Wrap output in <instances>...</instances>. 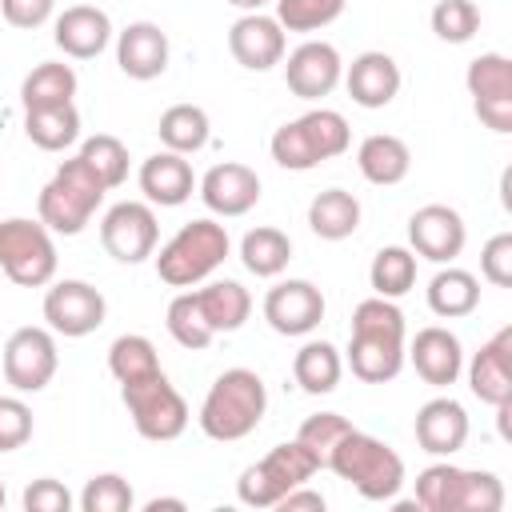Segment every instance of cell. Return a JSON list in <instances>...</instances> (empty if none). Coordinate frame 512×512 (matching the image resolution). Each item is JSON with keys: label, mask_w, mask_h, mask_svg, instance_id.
<instances>
[{"label": "cell", "mask_w": 512, "mask_h": 512, "mask_svg": "<svg viewBox=\"0 0 512 512\" xmlns=\"http://www.w3.org/2000/svg\"><path fill=\"white\" fill-rule=\"evenodd\" d=\"M404 312L396 300L368 296L352 308V336H348V368L364 384H388L404 368Z\"/></svg>", "instance_id": "obj_1"}, {"label": "cell", "mask_w": 512, "mask_h": 512, "mask_svg": "<svg viewBox=\"0 0 512 512\" xmlns=\"http://www.w3.org/2000/svg\"><path fill=\"white\" fill-rule=\"evenodd\" d=\"M268 412V388L252 368H228L212 380L204 404H200V432L208 440L232 444L260 428Z\"/></svg>", "instance_id": "obj_2"}, {"label": "cell", "mask_w": 512, "mask_h": 512, "mask_svg": "<svg viewBox=\"0 0 512 512\" xmlns=\"http://www.w3.org/2000/svg\"><path fill=\"white\" fill-rule=\"evenodd\" d=\"M104 184H100V176L84 164V156L76 152L72 160H64L56 172H52V180L40 188V196H36V216H40V224L48 228V232H56V236H80L84 228H88V220L96 216V208L104 204Z\"/></svg>", "instance_id": "obj_3"}, {"label": "cell", "mask_w": 512, "mask_h": 512, "mask_svg": "<svg viewBox=\"0 0 512 512\" xmlns=\"http://www.w3.org/2000/svg\"><path fill=\"white\" fill-rule=\"evenodd\" d=\"M352 144V128L336 108H312L288 124H280L268 140L272 160L288 172H308L324 160L344 156Z\"/></svg>", "instance_id": "obj_4"}, {"label": "cell", "mask_w": 512, "mask_h": 512, "mask_svg": "<svg viewBox=\"0 0 512 512\" xmlns=\"http://www.w3.org/2000/svg\"><path fill=\"white\" fill-rule=\"evenodd\" d=\"M328 472L348 480L364 500H396L404 488V460L384 440L352 428L340 436V444L328 456Z\"/></svg>", "instance_id": "obj_5"}, {"label": "cell", "mask_w": 512, "mask_h": 512, "mask_svg": "<svg viewBox=\"0 0 512 512\" xmlns=\"http://www.w3.org/2000/svg\"><path fill=\"white\" fill-rule=\"evenodd\" d=\"M228 228L216 220H188L156 256V276L168 288H192L200 280H208L224 260H228Z\"/></svg>", "instance_id": "obj_6"}, {"label": "cell", "mask_w": 512, "mask_h": 512, "mask_svg": "<svg viewBox=\"0 0 512 512\" xmlns=\"http://www.w3.org/2000/svg\"><path fill=\"white\" fill-rule=\"evenodd\" d=\"M316 472H320V468H316V460L304 452V444H300V440H288V444H276L264 460H256V464H248V468L240 472L236 496H240V504H248V508H276L292 488L308 484Z\"/></svg>", "instance_id": "obj_7"}, {"label": "cell", "mask_w": 512, "mask_h": 512, "mask_svg": "<svg viewBox=\"0 0 512 512\" xmlns=\"http://www.w3.org/2000/svg\"><path fill=\"white\" fill-rule=\"evenodd\" d=\"M120 400L132 416V428L144 436V440H176L184 428H188V404L184 396L172 388V380L160 372L152 376H140V380H128L120 384Z\"/></svg>", "instance_id": "obj_8"}, {"label": "cell", "mask_w": 512, "mask_h": 512, "mask_svg": "<svg viewBox=\"0 0 512 512\" xmlns=\"http://www.w3.org/2000/svg\"><path fill=\"white\" fill-rule=\"evenodd\" d=\"M0 272L20 288H44L56 276V244L52 232L36 220L8 216L0 220Z\"/></svg>", "instance_id": "obj_9"}, {"label": "cell", "mask_w": 512, "mask_h": 512, "mask_svg": "<svg viewBox=\"0 0 512 512\" xmlns=\"http://www.w3.org/2000/svg\"><path fill=\"white\" fill-rule=\"evenodd\" d=\"M472 108L484 128L508 136L512 132V60L500 52H480L464 72Z\"/></svg>", "instance_id": "obj_10"}, {"label": "cell", "mask_w": 512, "mask_h": 512, "mask_svg": "<svg viewBox=\"0 0 512 512\" xmlns=\"http://www.w3.org/2000/svg\"><path fill=\"white\" fill-rule=\"evenodd\" d=\"M156 236H160V224L152 204L144 200H120L100 220V244L120 264H144L156 252Z\"/></svg>", "instance_id": "obj_11"}, {"label": "cell", "mask_w": 512, "mask_h": 512, "mask_svg": "<svg viewBox=\"0 0 512 512\" xmlns=\"http://www.w3.org/2000/svg\"><path fill=\"white\" fill-rule=\"evenodd\" d=\"M60 368L52 328H16L4 344V380L16 392H44Z\"/></svg>", "instance_id": "obj_12"}, {"label": "cell", "mask_w": 512, "mask_h": 512, "mask_svg": "<svg viewBox=\"0 0 512 512\" xmlns=\"http://www.w3.org/2000/svg\"><path fill=\"white\" fill-rule=\"evenodd\" d=\"M104 316H108V300L88 280H56L44 292V320L56 336L80 340V336L96 332L104 324Z\"/></svg>", "instance_id": "obj_13"}, {"label": "cell", "mask_w": 512, "mask_h": 512, "mask_svg": "<svg viewBox=\"0 0 512 512\" xmlns=\"http://www.w3.org/2000/svg\"><path fill=\"white\" fill-rule=\"evenodd\" d=\"M464 240H468L464 216L448 204H424L408 216V244L416 256L432 264H452L464 252Z\"/></svg>", "instance_id": "obj_14"}, {"label": "cell", "mask_w": 512, "mask_h": 512, "mask_svg": "<svg viewBox=\"0 0 512 512\" xmlns=\"http://www.w3.org/2000/svg\"><path fill=\"white\" fill-rule=\"evenodd\" d=\"M264 320L280 336H308L324 320V292L312 280H280L264 292Z\"/></svg>", "instance_id": "obj_15"}, {"label": "cell", "mask_w": 512, "mask_h": 512, "mask_svg": "<svg viewBox=\"0 0 512 512\" xmlns=\"http://www.w3.org/2000/svg\"><path fill=\"white\" fill-rule=\"evenodd\" d=\"M340 80H344V60H340L336 44H328V40H304L300 48L288 52L284 84H288L292 96H300V100H320V96H328Z\"/></svg>", "instance_id": "obj_16"}, {"label": "cell", "mask_w": 512, "mask_h": 512, "mask_svg": "<svg viewBox=\"0 0 512 512\" xmlns=\"http://www.w3.org/2000/svg\"><path fill=\"white\" fill-rule=\"evenodd\" d=\"M200 200L212 216H244L260 204V176L240 164V160H224V164H212L204 176H200Z\"/></svg>", "instance_id": "obj_17"}, {"label": "cell", "mask_w": 512, "mask_h": 512, "mask_svg": "<svg viewBox=\"0 0 512 512\" xmlns=\"http://www.w3.org/2000/svg\"><path fill=\"white\" fill-rule=\"evenodd\" d=\"M284 28L276 16H264V12H244L232 28H228V52L240 68L248 72H268L284 60Z\"/></svg>", "instance_id": "obj_18"}, {"label": "cell", "mask_w": 512, "mask_h": 512, "mask_svg": "<svg viewBox=\"0 0 512 512\" xmlns=\"http://www.w3.org/2000/svg\"><path fill=\"white\" fill-rule=\"evenodd\" d=\"M404 360H412L416 376L432 388H448L456 384V376L464 372V348H460V336L440 328V324H428L412 336V344L404 348Z\"/></svg>", "instance_id": "obj_19"}, {"label": "cell", "mask_w": 512, "mask_h": 512, "mask_svg": "<svg viewBox=\"0 0 512 512\" xmlns=\"http://www.w3.org/2000/svg\"><path fill=\"white\" fill-rule=\"evenodd\" d=\"M412 432L428 456H452L468 444V412L452 396H432L428 404L416 408Z\"/></svg>", "instance_id": "obj_20"}, {"label": "cell", "mask_w": 512, "mask_h": 512, "mask_svg": "<svg viewBox=\"0 0 512 512\" xmlns=\"http://www.w3.org/2000/svg\"><path fill=\"white\" fill-rule=\"evenodd\" d=\"M52 40H56V48H60L64 56H72V60H92V56H100V52L108 48V40H112V20H108V12L96 8V4H72V8H64V12L56 16Z\"/></svg>", "instance_id": "obj_21"}, {"label": "cell", "mask_w": 512, "mask_h": 512, "mask_svg": "<svg viewBox=\"0 0 512 512\" xmlns=\"http://www.w3.org/2000/svg\"><path fill=\"white\" fill-rule=\"evenodd\" d=\"M468 388L484 404H508L512 400V328L504 324L492 340L480 344V352L468 364Z\"/></svg>", "instance_id": "obj_22"}, {"label": "cell", "mask_w": 512, "mask_h": 512, "mask_svg": "<svg viewBox=\"0 0 512 512\" xmlns=\"http://www.w3.org/2000/svg\"><path fill=\"white\" fill-rule=\"evenodd\" d=\"M116 64L128 80H156L168 68V36L152 20H132L116 36Z\"/></svg>", "instance_id": "obj_23"}, {"label": "cell", "mask_w": 512, "mask_h": 512, "mask_svg": "<svg viewBox=\"0 0 512 512\" xmlns=\"http://www.w3.org/2000/svg\"><path fill=\"white\" fill-rule=\"evenodd\" d=\"M348 96L360 108H388L400 92V64L388 52H360L344 72Z\"/></svg>", "instance_id": "obj_24"}, {"label": "cell", "mask_w": 512, "mask_h": 512, "mask_svg": "<svg viewBox=\"0 0 512 512\" xmlns=\"http://www.w3.org/2000/svg\"><path fill=\"white\" fill-rule=\"evenodd\" d=\"M140 192L148 204H160V208H180L192 188H196V176H192V164L180 156V152H156L140 164Z\"/></svg>", "instance_id": "obj_25"}, {"label": "cell", "mask_w": 512, "mask_h": 512, "mask_svg": "<svg viewBox=\"0 0 512 512\" xmlns=\"http://www.w3.org/2000/svg\"><path fill=\"white\" fill-rule=\"evenodd\" d=\"M356 168H360V176H364L368 184L392 188V184H400V180L408 176L412 152H408V144H404L400 136H392V132H372V136H364L360 148H356Z\"/></svg>", "instance_id": "obj_26"}, {"label": "cell", "mask_w": 512, "mask_h": 512, "mask_svg": "<svg viewBox=\"0 0 512 512\" xmlns=\"http://www.w3.org/2000/svg\"><path fill=\"white\" fill-rule=\"evenodd\" d=\"M24 136L40 152H64L80 140V112L76 104H52V108H24Z\"/></svg>", "instance_id": "obj_27"}, {"label": "cell", "mask_w": 512, "mask_h": 512, "mask_svg": "<svg viewBox=\"0 0 512 512\" xmlns=\"http://www.w3.org/2000/svg\"><path fill=\"white\" fill-rule=\"evenodd\" d=\"M308 228L320 240H348L360 228V200L344 188H324L308 204Z\"/></svg>", "instance_id": "obj_28"}, {"label": "cell", "mask_w": 512, "mask_h": 512, "mask_svg": "<svg viewBox=\"0 0 512 512\" xmlns=\"http://www.w3.org/2000/svg\"><path fill=\"white\" fill-rule=\"evenodd\" d=\"M480 304V280L464 268H440L432 280H428V308L440 316V320H460V316H472Z\"/></svg>", "instance_id": "obj_29"}, {"label": "cell", "mask_w": 512, "mask_h": 512, "mask_svg": "<svg viewBox=\"0 0 512 512\" xmlns=\"http://www.w3.org/2000/svg\"><path fill=\"white\" fill-rule=\"evenodd\" d=\"M196 300H200V312L216 336L244 328V320L252 316V296L236 280H212L208 288H196Z\"/></svg>", "instance_id": "obj_30"}, {"label": "cell", "mask_w": 512, "mask_h": 512, "mask_svg": "<svg viewBox=\"0 0 512 512\" xmlns=\"http://www.w3.org/2000/svg\"><path fill=\"white\" fill-rule=\"evenodd\" d=\"M156 136H160V144H164L168 152L188 156V152H200V148L208 144L212 120H208V112H204L200 104H172V108L160 112Z\"/></svg>", "instance_id": "obj_31"}, {"label": "cell", "mask_w": 512, "mask_h": 512, "mask_svg": "<svg viewBox=\"0 0 512 512\" xmlns=\"http://www.w3.org/2000/svg\"><path fill=\"white\" fill-rule=\"evenodd\" d=\"M76 88H80V80H76L72 64H64V60H44V64H36V68L24 76V84H20V104H24V108L72 104Z\"/></svg>", "instance_id": "obj_32"}, {"label": "cell", "mask_w": 512, "mask_h": 512, "mask_svg": "<svg viewBox=\"0 0 512 512\" xmlns=\"http://www.w3.org/2000/svg\"><path fill=\"white\" fill-rule=\"evenodd\" d=\"M240 260H244V268H248L252 276L272 280V276H280V272L288 268V260H292V240H288V232H280V228H272V224H260V228L244 232V240H240Z\"/></svg>", "instance_id": "obj_33"}, {"label": "cell", "mask_w": 512, "mask_h": 512, "mask_svg": "<svg viewBox=\"0 0 512 512\" xmlns=\"http://www.w3.org/2000/svg\"><path fill=\"white\" fill-rule=\"evenodd\" d=\"M292 376L308 396H324V392H336L344 376V360L328 340H308L292 360Z\"/></svg>", "instance_id": "obj_34"}, {"label": "cell", "mask_w": 512, "mask_h": 512, "mask_svg": "<svg viewBox=\"0 0 512 512\" xmlns=\"http://www.w3.org/2000/svg\"><path fill=\"white\" fill-rule=\"evenodd\" d=\"M368 284L376 296L384 300H400L416 288V252L412 248H400V244H388L372 256V268H368Z\"/></svg>", "instance_id": "obj_35"}, {"label": "cell", "mask_w": 512, "mask_h": 512, "mask_svg": "<svg viewBox=\"0 0 512 512\" xmlns=\"http://www.w3.org/2000/svg\"><path fill=\"white\" fill-rule=\"evenodd\" d=\"M500 508H504V484L496 472L456 468L452 492H448V512H500Z\"/></svg>", "instance_id": "obj_36"}, {"label": "cell", "mask_w": 512, "mask_h": 512, "mask_svg": "<svg viewBox=\"0 0 512 512\" xmlns=\"http://www.w3.org/2000/svg\"><path fill=\"white\" fill-rule=\"evenodd\" d=\"M164 324H168V336H172L180 348H188V352H204V348L216 340V332L208 328V320H204L200 300H196L192 288H184V292L172 296V304H168V312H164Z\"/></svg>", "instance_id": "obj_37"}, {"label": "cell", "mask_w": 512, "mask_h": 512, "mask_svg": "<svg viewBox=\"0 0 512 512\" xmlns=\"http://www.w3.org/2000/svg\"><path fill=\"white\" fill-rule=\"evenodd\" d=\"M108 372H112L120 384L160 372L156 344H152L148 336H140V332H124V336H116L112 348H108Z\"/></svg>", "instance_id": "obj_38"}, {"label": "cell", "mask_w": 512, "mask_h": 512, "mask_svg": "<svg viewBox=\"0 0 512 512\" xmlns=\"http://www.w3.org/2000/svg\"><path fill=\"white\" fill-rule=\"evenodd\" d=\"M80 156H84V164L100 176V184H104L108 192L128 180V148H124L120 136L96 132V136H88V140L80 144Z\"/></svg>", "instance_id": "obj_39"}, {"label": "cell", "mask_w": 512, "mask_h": 512, "mask_svg": "<svg viewBox=\"0 0 512 512\" xmlns=\"http://www.w3.org/2000/svg\"><path fill=\"white\" fill-rule=\"evenodd\" d=\"M348 0H276V20L284 32H320L340 20Z\"/></svg>", "instance_id": "obj_40"}, {"label": "cell", "mask_w": 512, "mask_h": 512, "mask_svg": "<svg viewBox=\"0 0 512 512\" xmlns=\"http://www.w3.org/2000/svg\"><path fill=\"white\" fill-rule=\"evenodd\" d=\"M344 432H352V424H348L340 412H316V416H308V420L300 424L296 440H300L304 452L316 460V468H328V456H332V448L340 444Z\"/></svg>", "instance_id": "obj_41"}, {"label": "cell", "mask_w": 512, "mask_h": 512, "mask_svg": "<svg viewBox=\"0 0 512 512\" xmlns=\"http://www.w3.org/2000/svg\"><path fill=\"white\" fill-rule=\"evenodd\" d=\"M432 32L444 44H468L480 32V8L472 0H436V8H432Z\"/></svg>", "instance_id": "obj_42"}, {"label": "cell", "mask_w": 512, "mask_h": 512, "mask_svg": "<svg viewBox=\"0 0 512 512\" xmlns=\"http://www.w3.org/2000/svg\"><path fill=\"white\" fill-rule=\"evenodd\" d=\"M76 504H80V512H128L136 504V496H132V484L120 472H100L84 484Z\"/></svg>", "instance_id": "obj_43"}, {"label": "cell", "mask_w": 512, "mask_h": 512, "mask_svg": "<svg viewBox=\"0 0 512 512\" xmlns=\"http://www.w3.org/2000/svg\"><path fill=\"white\" fill-rule=\"evenodd\" d=\"M32 440V408L20 396H0V452H16Z\"/></svg>", "instance_id": "obj_44"}, {"label": "cell", "mask_w": 512, "mask_h": 512, "mask_svg": "<svg viewBox=\"0 0 512 512\" xmlns=\"http://www.w3.org/2000/svg\"><path fill=\"white\" fill-rule=\"evenodd\" d=\"M480 272L496 288H512V232H496L480 248Z\"/></svg>", "instance_id": "obj_45"}, {"label": "cell", "mask_w": 512, "mask_h": 512, "mask_svg": "<svg viewBox=\"0 0 512 512\" xmlns=\"http://www.w3.org/2000/svg\"><path fill=\"white\" fill-rule=\"evenodd\" d=\"M24 512H72V492L60 480L40 476L24 488Z\"/></svg>", "instance_id": "obj_46"}, {"label": "cell", "mask_w": 512, "mask_h": 512, "mask_svg": "<svg viewBox=\"0 0 512 512\" xmlns=\"http://www.w3.org/2000/svg\"><path fill=\"white\" fill-rule=\"evenodd\" d=\"M52 8H56V0H0V16L12 28H24V32L48 24L52 20Z\"/></svg>", "instance_id": "obj_47"}, {"label": "cell", "mask_w": 512, "mask_h": 512, "mask_svg": "<svg viewBox=\"0 0 512 512\" xmlns=\"http://www.w3.org/2000/svg\"><path fill=\"white\" fill-rule=\"evenodd\" d=\"M276 508H280V512H304V508H308V512H324V496L300 484V488H292Z\"/></svg>", "instance_id": "obj_48"}, {"label": "cell", "mask_w": 512, "mask_h": 512, "mask_svg": "<svg viewBox=\"0 0 512 512\" xmlns=\"http://www.w3.org/2000/svg\"><path fill=\"white\" fill-rule=\"evenodd\" d=\"M160 508H176V512H184V500H176V496H156V500L144 504V512H160Z\"/></svg>", "instance_id": "obj_49"}, {"label": "cell", "mask_w": 512, "mask_h": 512, "mask_svg": "<svg viewBox=\"0 0 512 512\" xmlns=\"http://www.w3.org/2000/svg\"><path fill=\"white\" fill-rule=\"evenodd\" d=\"M224 4H232V8H240V12H260V8L272 4V0H224Z\"/></svg>", "instance_id": "obj_50"}, {"label": "cell", "mask_w": 512, "mask_h": 512, "mask_svg": "<svg viewBox=\"0 0 512 512\" xmlns=\"http://www.w3.org/2000/svg\"><path fill=\"white\" fill-rule=\"evenodd\" d=\"M4 500H8V492H4V480H0V508H4Z\"/></svg>", "instance_id": "obj_51"}]
</instances>
